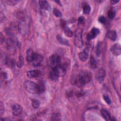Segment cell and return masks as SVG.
<instances>
[{
    "label": "cell",
    "instance_id": "20",
    "mask_svg": "<svg viewBox=\"0 0 121 121\" xmlns=\"http://www.w3.org/2000/svg\"><path fill=\"white\" fill-rule=\"evenodd\" d=\"M39 4L40 7L42 9H43L44 10H47L48 9L49 4L48 2L46 0H39Z\"/></svg>",
    "mask_w": 121,
    "mask_h": 121
},
{
    "label": "cell",
    "instance_id": "19",
    "mask_svg": "<svg viewBox=\"0 0 121 121\" xmlns=\"http://www.w3.org/2000/svg\"><path fill=\"white\" fill-rule=\"evenodd\" d=\"M56 37H57V39L58 40V41H59V42L60 43L65 45H67V46H69V45L68 40L64 38L61 36L58 35Z\"/></svg>",
    "mask_w": 121,
    "mask_h": 121
},
{
    "label": "cell",
    "instance_id": "3",
    "mask_svg": "<svg viewBox=\"0 0 121 121\" xmlns=\"http://www.w3.org/2000/svg\"><path fill=\"white\" fill-rule=\"evenodd\" d=\"M26 90L31 94H37V84L31 80H26L24 83Z\"/></svg>",
    "mask_w": 121,
    "mask_h": 121
},
{
    "label": "cell",
    "instance_id": "31",
    "mask_svg": "<svg viewBox=\"0 0 121 121\" xmlns=\"http://www.w3.org/2000/svg\"><path fill=\"white\" fill-rule=\"evenodd\" d=\"M103 98L105 102L108 104H111V100L109 97L106 95H103Z\"/></svg>",
    "mask_w": 121,
    "mask_h": 121
},
{
    "label": "cell",
    "instance_id": "35",
    "mask_svg": "<svg viewBox=\"0 0 121 121\" xmlns=\"http://www.w3.org/2000/svg\"><path fill=\"white\" fill-rule=\"evenodd\" d=\"M78 22L79 25L83 24L85 22V18L83 17H80L78 18Z\"/></svg>",
    "mask_w": 121,
    "mask_h": 121
},
{
    "label": "cell",
    "instance_id": "8",
    "mask_svg": "<svg viewBox=\"0 0 121 121\" xmlns=\"http://www.w3.org/2000/svg\"><path fill=\"white\" fill-rule=\"evenodd\" d=\"M99 33V30L96 28L93 27L87 35V39L91 40L94 39Z\"/></svg>",
    "mask_w": 121,
    "mask_h": 121
},
{
    "label": "cell",
    "instance_id": "11",
    "mask_svg": "<svg viewBox=\"0 0 121 121\" xmlns=\"http://www.w3.org/2000/svg\"><path fill=\"white\" fill-rule=\"evenodd\" d=\"M105 76V70L103 69H100L98 71L97 74V79L100 83H102L104 80V78Z\"/></svg>",
    "mask_w": 121,
    "mask_h": 121
},
{
    "label": "cell",
    "instance_id": "26",
    "mask_svg": "<svg viewBox=\"0 0 121 121\" xmlns=\"http://www.w3.org/2000/svg\"><path fill=\"white\" fill-rule=\"evenodd\" d=\"M60 119V114L59 113H53L51 116L52 121H59Z\"/></svg>",
    "mask_w": 121,
    "mask_h": 121
},
{
    "label": "cell",
    "instance_id": "14",
    "mask_svg": "<svg viewBox=\"0 0 121 121\" xmlns=\"http://www.w3.org/2000/svg\"><path fill=\"white\" fill-rule=\"evenodd\" d=\"M78 58L80 60L84 62L87 60V59L88 58V54L87 52L85 50L83 52H79L78 54Z\"/></svg>",
    "mask_w": 121,
    "mask_h": 121
},
{
    "label": "cell",
    "instance_id": "6",
    "mask_svg": "<svg viewBox=\"0 0 121 121\" xmlns=\"http://www.w3.org/2000/svg\"><path fill=\"white\" fill-rule=\"evenodd\" d=\"M111 51L114 56H118L121 53V47L119 43H115L111 47Z\"/></svg>",
    "mask_w": 121,
    "mask_h": 121
},
{
    "label": "cell",
    "instance_id": "17",
    "mask_svg": "<svg viewBox=\"0 0 121 121\" xmlns=\"http://www.w3.org/2000/svg\"><path fill=\"white\" fill-rule=\"evenodd\" d=\"M107 36L112 41H115L117 38V34L115 31H109L107 33Z\"/></svg>",
    "mask_w": 121,
    "mask_h": 121
},
{
    "label": "cell",
    "instance_id": "42",
    "mask_svg": "<svg viewBox=\"0 0 121 121\" xmlns=\"http://www.w3.org/2000/svg\"><path fill=\"white\" fill-rule=\"evenodd\" d=\"M55 2H56L57 3H58L59 5H60V6H61V2H60V1L57 0V1H55Z\"/></svg>",
    "mask_w": 121,
    "mask_h": 121
},
{
    "label": "cell",
    "instance_id": "24",
    "mask_svg": "<svg viewBox=\"0 0 121 121\" xmlns=\"http://www.w3.org/2000/svg\"><path fill=\"white\" fill-rule=\"evenodd\" d=\"M116 15V12L115 11L112 9H109L108 11V16L109 17V18L110 19H112Z\"/></svg>",
    "mask_w": 121,
    "mask_h": 121
},
{
    "label": "cell",
    "instance_id": "27",
    "mask_svg": "<svg viewBox=\"0 0 121 121\" xmlns=\"http://www.w3.org/2000/svg\"><path fill=\"white\" fill-rule=\"evenodd\" d=\"M24 58L22 55H20L18 58V61L17 63V66L18 68H21L24 65Z\"/></svg>",
    "mask_w": 121,
    "mask_h": 121
},
{
    "label": "cell",
    "instance_id": "15",
    "mask_svg": "<svg viewBox=\"0 0 121 121\" xmlns=\"http://www.w3.org/2000/svg\"><path fill=\"white\" fill-rule=\"evenodd\" d=\"M45 90V86L44 84L41 81L39 82L38 84H37V94L42 93Z\"/></svg>",
    "mask_w": 121,
    "mask_h": 121
},
{
    "label": "cell",
    "instance_id": "10",
    "mask_svg": "<svg viewBox=\"0 0 121 121\" xmlns=\"http://www.w3.org/2000/svg\"><path fill=\"white\" fill-rule=\"evenodd\" d=\"M63 68H64L66 70L69 68L70 65V62L69 60L67 58H63L62 59H60V64Z\"/></svg>",
    "mask_w": 121,
    "mask_h": 121
},
{
    "label": "cell",
    "instance_id": "30",
    "mask_svg": "<svg viewBox=\"0 0 121 121\" xmlns=\"http://www.w3.org/2000/svg\"><path fill=\"white\" fill-rule=\"evenodd\" d=\"M53 14L57 17H60L62 16L61 12L57 9L54 8L53 10Z\"/></svg>",
    "mask_w": 121,
    "mask_h": 121
},
{
    "label": "cell",
    "instance_id": "29",
    "mask_svg": "<svg viewBox=\"0 0 121 121\" xmlns=\"http://www.w3.org/2000/svg\"><path fill=\"white\" fill-rule=\"evenodd\" d=\"M6 2L10 6H14L17 4L18 1L16 0H6Z\"/></svg>",
    "mask_w": 121,
    "mask_h": 121
},
{
    "label": "cell",
    "instance_id": "34",
    "mask_svg": "<svg viewBox=\"0 0 121 121\" xmlns=\"http://www.w3.org/2000/svg\"><path fill=\"white\" fill-rule=\"evenodd\" d=\"M85 95V92L82 91H78L75 93V95L78 97H80L83 96Z\"/></svg>",
    "mask_w": 121,
    "mask_h": 121
},
{
    "label": "cell",
    "instance_id": "25",
    "mask_svg": "<svg viewBox=\"0 0 121 121\" xmlns=\"http://www.w3.org/2000/svg\"><path fill=\"white\" fill-rule=\"evenodd\" d=\"M64 33L65 34V35L67 36V37H71L73 36V32L71 31V30L69 28L66 27L65 29H64Z\"/></svg>",
    "mask_w": 121,
    "mask_h": 121
},
{
    "label": "cell",
    "instance_id": "2",
    "mask_svg": "<svg viewBox=\"0 0 121 121\" xmlns=\"http://www.w3.org/2000/svg\"><path fill=\"white\" fill-rule=\"evenodd\" d=\"M74 44L78 48H81L83 45L82 39V30L81 28H78L75 32L74 39Z\"/></svg>",
    "mask_w": 121,
    "mask_h": 121
},
{
    "label": "cell",
    "instance_id": "21",
    "mask_svg": "<svg viewBox=\"0 0 121 121\" xmlns=\"http://www.w3.org/2000/svg\"><path fill=\"white\" fill-rule=\"evenodd\" d=\"M16 40L12 37H9L6 40V44L9 47H13L16 45Z\"/></svg>",
    "mask_w": 121,
    "mask_h": 121
},
{
    "label": "cell",
    "instance_id": "18",
    "mask_svg": "<svg viewBox=\"0 0 121 121\" xmlns=\"http://www.w3.org/2000/svg\"><path fill=\"white\" fill-rule=\"evenodd\" d=\"M101 113L103 118L106 121L111 120V117L109 112L105 109H102L101 110Z\"/></svg>",
    "mask_w": 121,
    "mask_h": 121
},
{
    "label": "cell",
    "instance_id": "1",
    "mask_svg": "<svg viewBox=\"0 0 121 121\" xmlns=\"http://www.w3.org/2000/svg\"><path fill=\"white\" fill-rule=\"evenodd\" d=\"M91 73L89 71L83 70L79 74L77 79V84L79 86H84L91 80Z\"/></svg>",
    "mask_w": 121,
    "mask_h": 121
},
{
    "label": "cell",
    "instance_id": "33",
    "mask_svg": "<svg viewBox=\"0 0 121 121\" xmlns=\"http://www.w3.org/2000/svg\"><path fill=\"white\" fill-rule=\"evenodd\" d=\"M98 21L102 24H105L106 22V19L104 16H101L98 18Z\"/></svg>",
    "mask_w": 121,
    "mask_h": 121
},
{
    "label": "cell",
    "instance_id": "22",
    "mask_svg": "<svg viewBox=\"0 0 121 121\" xmlns=\"http://www.w3.org/2000/svg\"><path fill=\"white\" fill-rule=\"evenodd\" d=\"M90 65L92 69H95L97 67V62L93 55H91L90 58Z\"/></svg>",
    "mask_w": 121,
    "mask_h": 121
},
{
    "label": "cell",
    "instance_id": "36",
    "mask_svg": "<svg viewBox=\"0 0 121 121\" xmlns=\"http://www.w3.org/2000/svg\"><path fill=\"white\" fill-rule=\"evenodd\" d=\"M73 95V91L72 90H69L68 91H67L66 95H67L68 97H71V96H72Z\"/></svg>",
    "mask_w": 121,
    "mask_h": 121
},
{
    "label": "cell",
    "instance_id": "28",
    "mask_svg": "<svg viewBox=\"0 0 121 121\" xmlns=\"http://www.w3.org/2000/svg\"><path fill=\"white\" fill-rule=\"evenodd\" d=\"M40 105V102L36 99H34L32 102V105L34 108H37Z\"/></svg>",
    "mask_w": 121,
    "mask_h": 121
},
{
    "label": "cell",
    "instance_id": "23",
    "mask_svg": "<svg viewBox=\"0 0 121 121\" xmlns=\"http://www.w3.org/2000/svg\"><path fill=\"white\" fill-rule=\"evenodd\" d=\"M17 18L21 20H23L25 18V14L22 11H18L16 13Z\"/></svg>",
    "mask_w": 121,
    "mask_h": 121
},
{
    "label": "cell",
    "instance_id": "7",
    "mask_svg": "<svg viewBox=\"0 0 121 121\" xmlns=\"http://www.w3.org/2000/svg\"><path fill=\"white\" fill-rule=\"evenodd\" d=\"M43 57L41 55L35 52L33 61H32L33 64L34 66H37L41 63V62L43 60Z\"/></svg>",
    "mask_w": 121,
    "mask_h": 121
},
{
    "label": "cell",
    "instance_id": "40",
    "mask_svg": "<svg viewBox=\"0 0 121 121\" xmlns=\"http://www.w3.org/2000/svg\"><path fill=\"white\" fill-rule=\"evenodd\" d=\"M1 76L4 79H6L8 78V74L7 73H6L5 72H3L1 73Z\"/></svg>",
    "mask_w": 121,
    "mask_h": 121
},
{
    "label": "cell",
    "instance_id": "9",
    "mask_svg": "<svg viewBox=\"0 0 121 121\" xmlns=\"http://www.w3.org/2000/svg\"><path fill=\"white\" fill-rule=\"evenodd\" d=\"M23 111L22 106L19 104H14L12 106V113L15 116L19 115Z\"/></svg>",
    "mask_w": 121,
    "mask_h": 121
},
{
    "label": "cell",
    "instance_id": "37",
    "mask_svg": "<svg viewBox=\"0 0 121 121\" xmlns=\"http://www.w3.org/2000/svg\"><path fill=\"white\" fill-rule=\"evenodd\" d=\"M5 16L4 15V14L1 11L0 13V23H2L4 19H5Z\"/></svg>",
    "mask_w": 121,
    "mask_h": 121
},
{
    "label": "cell",
    "instance_id": "16",
    "mask_svg": "<svg viewBox=\"0 0 121 121\" xmlns=\"http://www.w3.org/2000/svg\"><path fill=\"white\" fill-rule=\"evenodd\" d=\"M82 5L84 13L85 14H89L91 10V8L88 3L86 2H83L82 3Z\"/></svg>",
    "mask_w": 121,
    "mask_h": 121
},
{
    "label": "cell",
    "instance_id": "12",
    "mask_svg": "<svg viewBox=\"0 0 121 121\" xmlns=\"http://www.w3.org/2000/svg\"><path fill=\"white\" fill-rule=\"evenodd\" d=\"M35 53L33 50L31 48L28 49L27 51H26V59L28 62H32Z\"/></svg>",
    "mask_w": 121,
    "mask_h": 121
},
{
    "label": "cell",
    "instance_id": "4",
    "mask_svg": "<svg viewBox=\"0 0 121 121\" xmlns=\"http://www.w3.org/2000/svg\"><path fill=\"white\" fill-rule=\"evenodd\" d=\"M60 58L58 55L52 54L49 58V64L52 68L56 66L59 65L60 63Z\"/></svg>",
    "mask_w": 121,
    "mask_h": 121
},
{
    "label": "cell",
    "instance_id": "39",
    "mask_svg": "<svg viewBox=\"0 0 121 121\" xmlns=\"http://www.w3.org/2000/svg\"><path fill=\"white\" fill-rule=\"evenodd\" d=\"M0 112L1 115H2L4 112V106L2 102H0Z\"/></svg>",
    "mask_w": 121,
    "mask_h": 121
},
{
    "label": "cell",
    "instance_id": "32",
    "mask_svg": "<svg viewBox=\"0 0 121 121\" xmlns=\"http://www.w3.org/2000/svg\"><path fill=\"white\" fill-rule=\"evenodd\" d=\"M60 26L62 28L65 29L66 27L67 23H66V22L64 20H63L62 19H60Z\"/></svg>",
    "mask_w": 121,
    "mask_h": 121
},
{
    "label": "cell",
    "instance_id": "5",
    "mask_svg": "<svg viewBox=\"0 0 121 121\" xmlns=\"http://www.w3.org/2000/svg\"><path fill=\"white\" fill-rule=\"evenodd\" d=\"M53 72L57 77H63L66 72V70L61 65H58L53 68Z\"/></svg>",
    "mask_w": 121,
    "mask_h": 121
},
{
    "label": "cell",
    "instance_id": "41",
    "mask_svg": "<svg viewBox=\"0 0 121 121\" xmlns=\"http://www.w3.org/2000/svg\"><path fill=\"white\" fill-rule=\"evenodd\" d=\"M119 1V0H111V3L112 4H115L117 3H118Z\"/></svg>",
    "mask_w": 121,
    "mask_h": 121
},
{
    "label": "cell",
    "instance_id": "38",
    "mask_svg": "<svg viewBox=\"0 0 121 121\" xmlns=\"http://www.w3.org/2000/svg\"><path fill=\"white\" fill-rule=\"evenodd\" d=\"M0 44H2L5 41V36L2 33V32H0Z\"/></svg>",
    "mask_w": 121,
    "mask_h": 121
},
{
    "label": "cell",
    "instance_id": "13",
    "mask_svg": "<svg viewBox=\"0 0 121 121\" xmlns=\"http://www.w3.org/2000/svg\"><path fill=\"white\" fill-rule=\"evenodd\" d=\"M40 72L36 69L31 70L27 71L26 75L29 78H34L38 77L39 75Z\"/></svg>",
    "mask_w": 121,
    "mask_h": 121
}]
</instances>
